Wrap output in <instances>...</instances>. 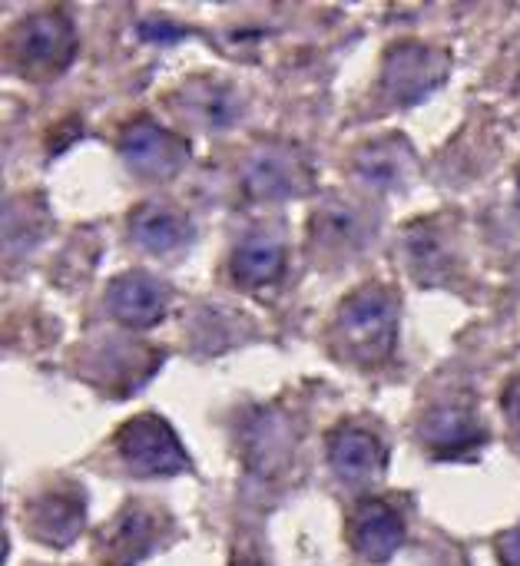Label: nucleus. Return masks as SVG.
Wrapping results in <instances>:
<instances>
[{"instance_id": "obj_17", "label": "nucleus", "mask_w": 520, "mask_h": 566, "mask_svg": "<svg viewBox=\"0 0 520 566\" xmlns=\"http://www.w3.org/2000/svg\"><path fill=\"white\" fill-rule=\"evenodd\" d=\"M189 109L193 116H199L202 123H212V126H229L232 116H236V103L229 99L226 90L219 86H193L189 90Z\"/></svg>"}, {"instance_id": "obj_11", "label": "nucleus", "mask_w": 520, "mask_h": 566, "mask_svg": "<svg viewBox=\"0 0 520 566\" xmlns=\"http://www.w3.org/2000/svg\"><path fill=\"white\" fill-rule=\"evenodd\" d=\"M305 166L299 163L295 153L282 146H266L259 149L249 166H246V186L259 199H285L295 196L305 186Z\"/></svg>"}, {"instance_id": "obj_7", "label": "nucleus", "mask_w": 520, "mask_h": 566, "mask_svg": "<svg viewBox=\"0 0 520 566\" xmlns=\"http://www.w3.org/2000/svg\"><path fill=\"white\" fill-rule=\"evenodd\" d=\"M83 524H86V497L73 484L40 494L27 511L30 534L50 547H70L83 534Z\"/></svg>"}, {"instance_id": "obj_10", "label": "nucleus", "mask_w": 520, "mask_h": 566, "mask_svg": "<svg viewBox=\"0 0 520 566\" xmlns=\"http://www.w3.org/2000/svg\"><path fill=\"white\" fill-rule=\"evenodd\" d=\"M402 544H405V524H402V517L388 504L365 501L355 511V517H352V547L368 564L392 560Z\"/></svg>"}, {"instance_id": "obj_12", "label": "nucleus", "mask_w": 520, "mask_h": 566, "mask_svg": "<svg viewBox=\"0 0 520 566\" xmlns=\"http://www.w3.org/2000/svg\"><path fill=\"white\" fill-rule=\"evenodd\" d=\"M422 438L438 458H458V454H468L485 444V431H481L478 418L461 405L435 408L422 421Z\"/></svg>"}, {"instance_id": "obj_8", "label": "nucleus", "mask_w": 520, "mask_h": 566, "mask_svg": "<svg viewBox=\"0 0 520 566\" xmlns=\"http://www.w3.org/2000/svg\"><path fill=\"white\" fill-rule=\"evenodd\" d=\"M329 461L345 484L368 488L385 471V448L372 431L342 424L329 434Z\"/></svg>"}, {"instance_id": "obj_4", "label": "nucleus", "mask_w": 520, "mask_h": 566, "mask_svg": "<svg viewBox=\"0 0 520 566\" xmlns=\"http://www.w3.org/2000/svg\"><path fill=\"white\" fill-rule=\"evenodd\" d=\"M10 50L23 70L46 73V70H60L70 63L76 50V33H73V23L60 10H40L17 27Z\"/></svg>"}, {"instance_id": "obj_13", "label": "nucleus", "mask_w": 520, "mask_h": 566, "mask_svg": "<svg viewBox=\"0 0 520 566\" xmlns=\"http://www.w3.org/2000/svg\"><path fill=\"white\" fill-rule=\"evenodd\" d=\"M129 235L136 245H143L146 252H156V255H166V252H176L183 245H189L193 239V226L186 216L166 209V206H139L133 216H129Z\"/></svg>"}, {"instance_id": "obj_19", "label": "nucleus", "mask_w": 520, "mask_h": 566, "mask_svg": "<svg viewBox=\"0 0 520 566\" xmlns=\"http://www.w3.org/2000/svg\"><path fill=\"white\" fill-rule=\"evenodd\" d=\"M505 411H508L511 424L520 431V378L518 381H511L508 391H505Z\"/></svg>"}, {"instance_id": "obj_3", "label": "nucleus", "mask_w": 520, "mask_h": 566, "mask_svg": "<svg viewBox=\"0 0 520 566\" xmlns=\"http://www.w3.org/2000/svg\"><path fill=\"white\" fill-rule=\"evenodd\" d=\"M169 521L149 504H129L119 517H113L96 537V557L103 566L143 564L159 541L166 537Z\"/></svg>"}, {"instance_id": "obj_2", "label": "nucleus", "mask_w": 520, "mask_h": 566, "mask_svg": "<svg viewBox=\"0 0 520 566\" xmlns=\"http://www.w3.org/2000/svg\"><path fill=\"white\" fill-rule=\"evenodd\" d=\"M116 451L133 474L143 478H176L189 471V454L173 434V428L156 415H139L126 421L116 434Z\"/></svg>"}, {"instance_id": "obj_1", "label": "nucleus", "mask_w": 520, "mask_h": 566, "mask_svg": "<svg viewBox=\"0 0 520 566\" xmlns=\"http://www.w3.org/2000/svg\"><path fill=\"white\" fill-rule=\"evenodd\" d=\"M339 342L358 361H382L392 355L398 338V298L388 289H362L355 292L335 318Z\"/></svg>"}, {"instance_id": "obj_18", "label": "nucleus", "mask_w": 520, "mask_h": 566, "mask_svg": "<svg viewBox=\"0 0 520 566\" xmlns=\"http://www.w3.org/2000/svg\"><path fill=\"white\" fill-rule=\"evenodd\" d=\"M498 554H501L505 566H520V527L498 541Z\"/></svg>"}, {"instance_id": "obj_5", "label": "nucleus", "mask_w": 520, "mask_h": 566, "mask_svg": "<svg viewBox=\"0 0 520 566\" xmlns=\"http://www.w3.org/2000/svg\"><path fill=\"white\" fill-rule=\"evenodd\" d=\"M445 76H448V56L425 46V43L405 40V43H395L388 50L385 90L398 106L422 103L435 86H441Z\"/></svg>"}, {"instance_id": "obj_14", "label": "nucleus", "mask_w": 520, "mask_h": 566, "mask_svg": "<svg viewBox=\"0 0 520 566\" xmlns=\"http://www.w3.org/2000/svg\"><path fill=\"white\" fill-rule=\"evenodd\" d=\"M282 269H285V252L275 239L256 235V239H246L232 252V279L246 289L275 282L282 275Z\"/></svg>"}, {"instance_id": "obj_6", "label": "nucleus", "mask_w": 520, "mask_h": 566, "mask_svg": "<svg viewBox=\"0 0 520 566\" xmlns=\"http://www.w3.org/2000/svg\"><path fill=\"white\" fill-rule=\"evenodd\" d=\"M119 156L126 159V166L139 176H169L176 172L186 156L189 146L183 139H176L173 133H166L156 119L143 116L133 119L123 133H119Z\"/></svg>"}, {"instance_id": "obj_9", "label": "nucleus", "mask_w": 520, "mask_h": 566, "mask_svg": "<svg viewBox=\"0 0 520 566\" xmlns=\"http://www.w3.org/2000/svg\"><path fill=\"white\" fill-rule=\"evenodd\" d=\"M106 305L110 312L133 328H149L156 325L166 308H169V292L159 279L146 275V272H126L119 279L110 282L106 289Z\"/></svg>"}, {"instance_id": "obj_15", "label": "nucleus", "mask_w": 520, "mask_h": 566, "mask_svg": "<svg viewBox=\"0 0 520 566\" xmlns=\"http://www.w3.org/2000/svg\"><path fill=\"white\" fill-rule=\"evenodd\" d=\"M372 239V219L349 206V202H332L315 216V242L329 249H362Z\"/></svg>"}, {"instance_id": "obj_16", "label": "nucleus", "mask_w": 520, "mask_h": 566, "mask_svg": "<svg viewBox=\"0 0 520 566\" xmlns=\"http://www.w3.org/2000/svg\"><path fill=\"white\" fill-rule=\"evenodd\" d=\"M412 159V153L398 143V139H388V143H375L368 149L358 153V172L362 179H368L372 186H382V189H392L405 179V163Z\"/></svg>"}, {"instance_id": "obj_20", "label": "nucleus", "mask_w": 520, "mask_h": 566, "mask_svg": "<svg viewBox=\"0 0 520 566\" xmlns=\"http://www.w3.org/2000/svg\"><path fill=\"white\" fill-rule=\"evenodd\" d=\"M236 566H259V564H256V560H239Z\"/></svg>"}]
</instances>
